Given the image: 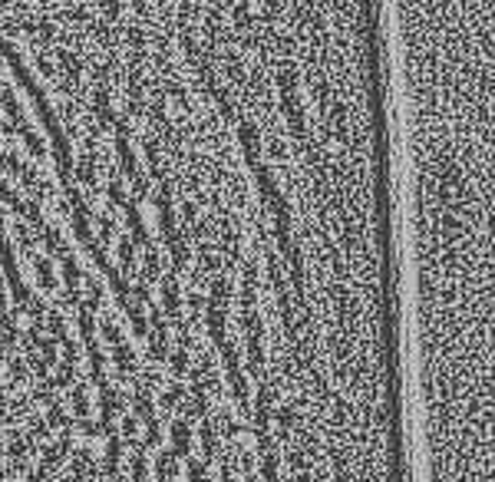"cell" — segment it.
Listing matches in <instances>:
<instances>
[{"mask_svg": "<svg viewBox=\"0 0 495 482\" xmlns=\"http://www.w3.org/2000/svg\"><path fill=\"white\" fill-rule=\"evenodd\" d=\"M149 337V357L155 363L165 360V354H168V324H165L159 311H152V331L146 334Z\"/></svg>", "mask_w": 495, "mask_h": 482, "instance_id": "1", "label": "cell"}, {"mask_svg": "<svg viewBox=\"0 0 495 482\" xmlns=\"http://www.w3.org/2000/svg\"><path fill=\"white\" fill-rule=\"evenodd\" d=\"M192 446H195V433H192L188 416H175V420H172V452L182 459V456L192 452Z\"/></svg>", "mask_w": 495, "mask_h": 482, "instance_id": "2", "label": "cell"}, {"mask_svg": "<svg viewBox=\"0 0 495 482\" xmlns=\"http://www.w3.org/2000/svg\"><path fill=\"white\" fill-rule=\"evenodd\" d=\"M162 307H165V314L172 317V320H182V291H179V281L175 278H165V285H162Z\"/></svg>", "mask_w": 495, "mask_h": 482, "instance_id": "3", "label": "cell"}, {"mask_svg": "<svg viewBox=\"0 0 495 482\" xmlns=\"http://www.w3.org/2000/svg\"><path fill=\"white\" fill-rule=\"evenodd\" d=\"M122 446H126V439L122 436H109L106 439V456H103V472L113 479V476H119V466H122Z\"/></svg>", "mask_w": 495, "mask_h": 482, "instance_id": "4", "label": "cell"}, {"mask_svg": "<svg viewBox=\"0 0 495 482\" xmlns=\"http://www.w3.org/2000/svg\"><path fill=\"white\" fill-rule=\"evenodd\" d=\"M113 363H116V370H119V380H126L129 374H135V367H139V363H135V350L126 344V340L113 347Z\"/></svg>", "mask_w": 495, "mask_h": 482, "instance_id": "5", "label": "cell"}, {"mask_svg": "<svg viewBox=\"0 0 495 482\" xmlns=\"http://www.w3.org/2000/svg\"><path fill=\"white\" fill-rule=\"evenodd\" d=\"M129 476H133V482H149V452L142 450V446L129 459Z\"/></svg>", "mask_w": 495, "mask_h": 482, "instance_id": "6", "label": "cell"}, {"mask_svg": "<svg viewBox=\"0 0 495 482\" xmlns=\"http://www.w3.org/2000/svg\"><path fill=\"white\" fill-rule=\"evenodd\" d=\"M86 354H90V377L99 383V380H106L103 377V370H106V354H103V347L96 344V340H90L86 344Z\"/></svg>", "mask_w": 495, "mask_h": 482, "instance_id": "7", "label": "cell"}, {"mask_svg": "<svg viewBox=\"0 0 495 482\" xmlns=\"http://www.w3.org/2000/svg\"><path fill=\"white\" fill-rule=\"evenodd\" d=\"M90 413H93L90 390H86L83 383H76V390H73V416H76V420H90Z\"/></svg>", "mask_w": 495, "mask_h": 482, "instance_id": "8", "label": "cell"}, {"mask_svg": "<svg viewBox=\"0 0 495 482\" xmlns=\"http://www.w3.org/2000/svg\"><path fill=\"white\" fill-rule=\"evenodd\" d=\"M159 443H162V426H159V416H152L149 423H146V436H142V450H159Z\"/></svg>", "mask_w": 495, "mask_h": 482, "instance_id": "9", "label": "cell"}, {"mask_svg": "<svg viewBox=\"0 0 495 482\" xmlns=\"http://www.w3.org/2000/svg\"><path fill=\"white\" fill-rule=\"evenodd\" d=\"M139 416H135V413H129V409H126V416H122V439H126V443H129V446H133V443H139Z\"/></svg>", "mask_w": 495, "mask_h": 482, "instance_id": "10", "label": "cell"}, {"mask_svg": "<svg viewBox=\"0 0 495 482\" xmlns=\"http://www.w3.org/2000/svg\"><path fill=\"white\" fill-rule=\"evenodd\" d=\"M182 400H185V387H182V383H172V387L162 393V409H179Z\"/></svg>", "mask_w": 495, "mask_h": 482, "instance_id": "11", "label": "cell"}, {"mask_svg": "<svg viewBox=\"0 0 495 482\" xmlns=\"http://www.w3.org/2000/svg\"><path fill=\"white\" fill-rule=\"evenodd\" d=\"M185 370H188V350L179 347V350L172 354V377H185Z\"/></svg>", "mask_w": 495, "mask_h": 482, "instance_id": "12", "label": "cell"}, {"mask_svg": "<svg viewBox=\"0 0 495 482\" xmlns=\"http://www.w3.org/2000/svg\"><path fill=\"white\" fill-rule=\"evenodd\" d=\"M113 482H126V479H122V476H113Z\"/></svg>", "mask_w": 495, "mask_h": 482, "instance_id": "13", "label": "cell"}, {"mask_svg": "<svg viewBox=\"0 0 495 482\" xmlns=\"http://www.w3.org/2000/svg\"><path fill=\"white\" fill-rule=\"evenodd\" d=\"M0 413H3V393H0Z\"/></svg>", "mask_w": 495, "mask_h": 482, "instance_id": "14", "label": "cell"}]
</instances>
